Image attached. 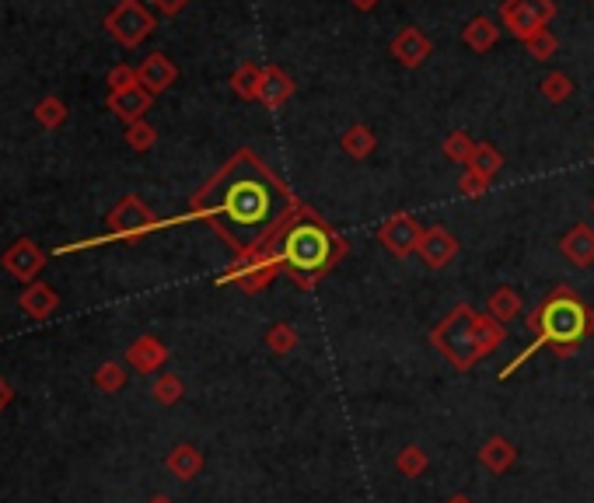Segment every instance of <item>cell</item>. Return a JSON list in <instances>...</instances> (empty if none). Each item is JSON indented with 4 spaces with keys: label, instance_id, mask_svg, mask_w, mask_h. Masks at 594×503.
I'll list each match as a JSON object with an SVG mask.
<instances>
[{
    "label": "cell",
    "instance_id": "cell-1",
    "mask_svg": "<svg viewBox=\"0 0 594 503\" xmlns=\"http://www.w3.org/2000/svg\"><path fill=\"white\" fill-rule=\"evenodd\" d=\"M297 210L301 200L291 186H284L256 151L242 147L196 189L189 214L210 224L235 255H245L273 242Z\"/></svg>",
    "mask_w": 594,
    "mask_h": 503
},
{
    "label": "cell",
    "instance_id": "cell-2",
    "mask_svg": "<svg viewBox=\"0 0 594 503\" xmlns=\"http://www.w3.org/2000/svg\"><path fill=\"white\" fill-rule=\"evenodd\" d=\"M266 249L277 252L287 280H294L301 290H311L346 259L350 242L332 231L308 203H301V210L273 235V242H266Z\"/></svg>",
    "mask_w": 594,
    "mask_h": 503
},
{
    "label": "cell",
    "instance_id": "cell-3",
    "mask_svg": "<svg viewBox=\"0 0 594 503\" xmlns=\"http://www.w3.org/2000/svg\"><path fill=\"white\" fill-rule=\"evenodd\" d=\"M528 332L535 336L532 346H525V350L514 357V364H507L504 371H500L504 381L511 378L528 357H535L542 346H549L556 357H574L584 339L594 332V311L577 297V290L556 287V290H549L546 301L528 315Z\"/></svg>",
    "mask_w": 594,
    "mask_h": 503
},
{
    "label": "cell",
    "instance_id": "cell-4",
    "mask_svg": "<svg viewBox=\"0 0 594 503\" xmlns=\"http://www.w3.org/2000/svg\"><path fill=\"white\" fill-rule=\"evenodd\" d=\"M476 322H479V311L462 301L434 325V332H430V346H434L455 371H472V367L479 364Z\"/></svg>",
    "mask_w": 594,
    "mask_h": 503
},
{
    "label": "cell",
    "instance_id": "cell-5",
    "mask_svg": "<svg viewBox=\"0 0 594 503\" xmlns=\"http://www.w3.org/2000/svg\"><path fill=\"white\" fill-rule=\"evenodd\" d=\"M280 273H284V266H280L277 252L263 245V249H256V252L235 255V262L221 273V283H235L245 294H259V290L270 287Z\"/></svg>",
    "mask_w": 594,
    "mask_h": 503
},
{
    "label": "cell",
    "instance_id": "cell-6",
    "mask_svg": "<svg viewBox=\"0 0 594 503\" xmlns=\"http://www.w3.org/2000/svg\"><path fill=\"white\" fill-rule=\"evenodd\" d=\"M105 224H109L105 242H137V238H144L161 228V217L154 214L140 196H123V200L109 210Z\"/></svg>",
    "mask_w": 594,
    "mask_h": 503
},
{
    "label": "cell",
    "instance_id": "cell-7",
    "mask_svg": "<svg viewBox=\"0 0 594 503\" xmlns=\"http://www.w3.org/2000/svg\"><path fill=\"white\" fill-rule=\"evenodd\" d=\"M105 28H109V35L119 46L133 49L154 32V14L147 11L140 0H119V4L105 14Z\"/></svg>",
    "mask_w": 594,
    "mask_h": 503
},
{
    "label": "cell",
    "instance_id": "cell-8",
    "mask_svg": "<svg viewBox=\"0 0 594 503\" xmlns=\"http://www.w3.org/2000/svg\"><path fill=\"white\" fill-rule=\"evenodd\" d=\"M553 18H556L553 0H507V4L500 7V21H504V28L521 42L532 39L535 32H542Z\"/></svg>",
    "mask_w": 594,
    "mask_h": 503
},
{
    "label": "cell",
    "instance_id": "cell-9",
    "mask_svg": "<svg viewBox=\"0 0 594 503\" xmlns=\"http://www.w3.org/2000/svg\"><path fill=\"white\" fill-rule=\"evenodd\" d=\"M423 238V224L416 221L413 214H392L385 224L378 228V242L381 249H388L395 255V259H406V255H416V245H420Z\"/></svg>",
    "mask_w": 594,
    "mask_h": 503
},
{
    "label": "cell",
    "instance_id": "cell-10",
    "mask_svg": "<svg viewBox=\"0 0 594 503\" xmlns=\"http://www.w3.org/2000/svg\"><path fill=\"white\" fill-rule=\"evenodd\" d=\"M0 266H4L7 276L21 283H32L39 276V269L46 266V252L32 242V238H18L14 245H7V252L0 255Z\"/></svg>",
    "mask_w": 594,
    "mask_h": 503
},
{
    "label": "cell",
    "instance_id": "cell-11",
    "mask_svg": "<svg viewBox=\"0 0 594 503\" xmlns=\"http://www.w3.org/2000/svg\"><path fill=\"white\" fill-rule=\"evenodd\" d=\"M416 255H420V262L427 269H444L455 262L458 255V238L451 235L448 228H441V224H434V228H423V238L420 245H416Z\"/></svg>",
    "mask_w": 594,
    "mask_h": 503
},
{
    "label": "cell",
    "instance_id": "cell-12",
    "mask_svg": "<svg viewBox=\"0 0 594 503\" xmlns=\"http://www.w3.org/2000/svg\"><path fill=\"white\" fill-rule=\"evenodd\" d=\"M388 53L395 56V60L402 63V67H423L427 63V56L434 53V42H430V35H423L420 28H402L399 35L392 39V46H388Z\"/></svg>",
    "mask_w": 594,
    "mask_h": 503
},
{
    "label": "cell",
    "instance_id": "cell-13",
    "mask_svg": "<svg viewBox=\"0 0 594 503\" xmlns=\"http://www.w3.org/2000/svg\"><path fill=\"white\" fill-rule=\"evenodd\" d=\"M126 364L137 374H158L168 364V346L158 336H137L126 346Z\"/></svg>",
    "mask_w": 594,
    "mask_h": 503
},
{
    "label": "cell",
    "instance_id": "cell-14",
    "mask_svg": "<svg viewBox=\"0 0 594 503\" xmlns=\"http://www.w3.org/2000/svg\"><path fill=\"white\" fill-rule=\"evenodd\" d=\"M151 102H154V95L144 88V84H133V88H126V91H109V112L112 116H119L126 126L130 123H140L144 119V112H151Z\"/></svg>",
    "mask_w": 594,
    "mask_h": 503
},
{
    "label": "cell",
    "instance_id": "cell-15",
    "mask_svg": "<svg viewBox=\"0 0 594 503\" xmlns=\"http://www.w3.org/2000/svg\"><path fill=\"white\" fill-rule=\"evenodd\" d=\"M175 77H179V67H175V63L168 60L165 53H151L137 67V81L144 84L151 95H161V91H168L175 84Z\"/></svg>",
    "mask_w": 594,
    "mask_h": 503
},
{
    "label": "cell",
    "instance_id": "cell-16",
    "mask_svg": "<svg viewBox=\"0 0 594 503\" xmlns=\"http://www.w3.org/2000/svg\"><path fill=\"white\" fill-rule=\"evenodd\" d=\"M18 304H21V311H25L28 318H35V322H46V318L53 315L56 308H60V294H56L49 283L32 280V283H25Z\"/></svg>",
    "mask_w": 594,
    "mask_h": 503
},
{
    "label": "cell",
    "instance_id": "cell-17",
    "mask_svg": "<svg viewBox=\"0 0 594 503\" xmlns=\"http://www.w3.org/2000/svg\"><path fill=\"white\" fill-rule=\"evenodd\" d=\"M297 91L294 77L287 74L284 67H277V63H270V67H263V88H259V102L266 105V109H280L284 102H291Z\"/></svg>",
    "mask_w": 594,
    "mask_h": 503
},
{
    "label": "cell",
    "instance_id": "cell-18",
    "mask_svg": "<svg viewBox=\"0 0 594 503\" xmlns=\"http://www.w3.org/2000/svg\"><path fill=\"white\" fill-rule=\"evenodd\" d=\"M560 252L567 255L577 269L594 266V228L591 224H574V228L560 238Z\"/></svg>",
    "mask_w": 594,
    "mask_h": 503
},
{
    "label": "cell",
    "instance_id": "cell-19",
    "mask_svg": "<svg viewBox=\"0 0 594 503\" xmlns=\"http://www.w3.org/2000/svg\"><path fill=\"white\" fill-rule=\"evenodd\" d=\"M514 462H518V448L500 434L486 437L483 448H479V465H483L486 472H493V476H504Z\"/></svg>",
    "mask_w": 594,
    "mask_h": 503
},
{
    "label": "cell",
    "instance_id": "cell-20",
    "mask_svg": "<svg viewBox=\"0 0 594 503\" xmlns=\"http://www.w3.org/2000/svg\"><path fill=\"white\" fill-rule=\"evenodd\" d=\"M165 469L172 472L175 479L189 483V479H196L203 472V451L196 448V444H175L165 458Z\"/></svg>",
    "mask_w": 594,
    "mask_h": 503
},
{
    "label": "cell",
    "instance_id": "cell-21",
    "mask_svg": "<svg viewBox=\"0 0 594 503\" xmlns=\"http://www.w3.org/2000/svg\"><path fill=\"white\" fill-rule=\"evenodd\" d=\"M462 39H465V46H469L472 53H490V49L497 46V39H500V25L493 18H486V14H479V18H472L469 25H465Z\"/></svg>",
    "mask_w": 594,
    "mask_h": 503
},
{
    "label": "cell",
    "instance_id": "cell-22",
    "mask_svg": "<svg viewBox=\"0 0 594 503\" xmlns=\"http://www.w3.org/2000/svg\"><path fill=\"white\" fill-rule=\"evenodd\" d=\"M521 311H525V301H521V294L514 287H497L490 294V301H486V315H493L497 322H514V318H521Z\"/></svg>",
    "mask_w": 594,
    "mask_h": 503
},
{
    "label": "cell",
    "instance_id": "cell-23",
    "mask_svg": "<svg viewBox=\"0 0 594 503\" xmlns=\"http://www.w3.org/2000/svg\"><path fill=\"white\" fill-rule=\"evenodd\" d=\"M339 147H343V151L350 154L353 161H364V158H371V154H374V147H378V137H374L371 126L353 123L350 130L339 137Z\"/></svg>",
    "mask_w": 594,
    "mask_h": 503
},
{
    "label": "cell",
    "instance_id": "cell-24",
    "mask_svg": "<svg viewBox=\"0 0 594 503\" xmlns=\"http://www.w3.org/2000/svg\"><path fill=\"white\" fill-rule=\"evenodd\" d=\"M259 88H263V67L256 63H242V67L231 74V91H235L242 102H259Z\"/></svg>",
    "mask_w": 594,
    "mask_h": 503
},
{
    "label": "cell",
    "instance_id": "cell-25",
    "mask_svg": "<svg viewBox=\"0 0 594 503\" xmlns=\"http://www.w3.org/2000/svg\"><path fill=\"white\" fill-rule=\"evenodd\" d=\"M507 339V329L504 322H497L493 315H479L476 322V343H479V360H486L493 350H500Z\"/></svg>",
    "mask_w": 594,
    "mask_h": 503
},
{
    "label": "cell",
    "instance_id": "cell-26",
    "mask_svg": "<svg viewBox=\"0 0 594 503\" xmlns=\"http://www.w3.org/2000/svg\"><path fill=\"white\" fill-rule=\"evenodd\" d=\"M465 168H469V172H476V175H483L486 182H493L500 175V168H504V154H500L493 144H479L476 154H472V161Z\"/></svg>",
    "mask_w": 594,
    "mask_h": 503
},
{
    "label": "cell",
    "instance_id": "cell-27",
    "mask_svg": "<svg viewBox=\"0 0 594 503\" xmlns=\"http://www.w3.org/2000/svg\"><path fill=\"white\" fill-rule=\"evenodd\" d=\"M476 147H479V140H472L465 130H451L448 137H444L441 151H444V158L455 161V165H469L472 154H476Z\"/></svg>",
    "mask_w": 594,
    "mask_h": 503
},
{
    "label": "cell",
    "instance_id": "cell-28",
    "mask_svg": "<svg viewBox=\"0 0 594 503\" xmlns=\"http://www.w3.org/2000/svg\"><path fill=\"white\" fill-rule=\"evenodd\" d=\"M395 469H399V476H406V479H420L423 472L430 469L427 451H423L420 444H406V448L395 455Z\"/></svg>",
    "mask_w": 594,
    "mask_h": 503
},
{
    "label": "cell",
    "instance_id": "cell-29",
    "mask_svg": "<svg viewBox=\"0 0 594 503\" xmlns=\"http://www.w3.org/2000/svg\"><path fill=\"white\" fill-rule=\"evenodd\" d=\"M91 385H95L98 392H105V395L123 392V385H126V367L116 364V360H105V364L98 367L95 374H91Z\"/></svg>",
    "mask_w": 594,
    "mask_h": 503
},
{
    "label": "cell",
    "instance_id": "cell-30",
    "mask_svg": "<svg viewBox=\"0 0 594 503\" xmlns=\"http://www.w3.org/2000/svg\"><path fill=\"white\" fill-rule=\"evenodd\" d=\"M151 395L161 406H175V402H182V395H186V381H182L179 374H158L151 385Z\"/></svg>",
    "mask_w": 594,
    "mask_h": 503
},
{
    "label": "cell",
    "instance_id": "cell-31",
    "mask_svg": "<svg viewBox=\"0 0 594 503\" xmlns=\"http://www.w3.org/2000/svg\"><path fill=\"white\" fill-rule=\"evenodd\" d=\"M539 91H542V98L546 102H553V105H563L570 95H574V81H570L563 70H553V74H546L539 81Z\"/></svg>",
    "mask_w": 594,
    "mask_h": 503
},
{
    "label": "cell",
    "instance_id": "cell-32",
    "mask_svg": "<svg viewBox=\"0 0 594 503\" xmlns=\"http://www.w3.org/2000/svg\"><path fill=\"white\" fill-rule=\"evenodd\" d=\"M297 343H301V336H297V329L291 322H277L270 332H266V346H270L273 353H294L297 350Z\"/></svg>",
    "mask_w": 594,
    "mask_h": 503
},
{
    "label": "cell",
    "instance_id": "cell-33",
    "mask_svg": "<svg viewBox=\"0 0 594 503\" xmlns=\"http://www.w3.org/2000/svg\"><path fill=\"white\" fill-rule=\"evenodd\" d=\"M525 49L532 60H553L556 49H560V39H556L549 28H542V32H535L532 39H525Z\"/></svg>",
    "mask_w": 594,
    "mask_h": 503
},
{
    "label": "cell",
    "instance_id": "cell-34",
    "mask_svg": "<svg viewBox=\"0 0 594 503\" xmlns=\"http://www.w3.org/2000/svg\"><path fill=\"white\" fill-rule=\"evenodd\" d=\"M35 119H39L46 130H56V126L67 123V105H63L60 98H42V102L35 105Z\"/></svg>",
    "mask_w": 594,
    "mask_h": 503
},
{
    "label": "cell",
    "instance_id": "cell-35",
    "mask_svg": "<svg viewBox=\"0 0 594 503\" xmlns=\"http://www.w3.org/2000/svg\"><path fill=\"white\" fill-rule=\"evenodd\" d=\"M154 140H158V130H154L147 119H140V123H130L126 126V144L133 147V151H151Z\"/></svg>",
    "mask_w": 594,
    "mask_h": 503
},
{
    "label": "cell",
    "instance_id": "cell-36",
    "mask_svg": "<svg viewBox=\"0 0 594 503\" xmlns=\"http://www.w3.org/2000/svg\"><path fill=\"white\" fill-rule=\"evenodd\" d=\"M105 84H109V91H126L133 88L137 81V67H130V63H116V67L109 70V77H105Z\"/></svg>",
    "mask_w": 594,
    "mask_h": 503
},
{
    "label": "cell",
    "instance_id": "cell-37",
    "mask_svg": "<svg viewBox=\"0 0 594 503\" xmlns=\"http://www.w3.org/2000/svg\"><path fill=\"white\" fill-rule=\"evenodd\" d=\"M458 193L469 196V200H479V196L490 193V182H486L483 175H476V172H469V168H465L462 179H458Z\"/></svg>",
    "mask_w": 594,
    "mask_h": 503
},
{
    "label": "cell",
    "instance_id": "cell-38",
    "mask_svg": "<svg viewBox=\"0 0 594 503\" xmlns=\"http://www.w3.org/2000/svg\"><path fill=\"white\" fill-rule=\"evenodd\" d=\"M151 4H154V11H158V14H165V18H175V14L186 11L189 0H151Z\"/></svg>",
    "mask_w": 594,
    "mask_h": 503
},
{
    "label": "cell",
    "instance_id": "cell-39",
    "mask_svg": "<svg viewBox=\"0 0 594 503\" xmlns=\"http://www.w3.org/2000/svg\"><path fill=\"white\" fill-rule=\"evenodd\" d=\"M14 402V392H11V385H7L4 378H0V413H4L7 406Z\"/></svg>",
    "mask_w": 594,
    "mask_h": 503
},
{
    "label": "cell",
    "instance_id": "cell-40",
    "mask_svg": "<svg viewBox=\"0 0 594 503\" xmlns=\"http://www.w3.org/2000/svg\"><path fill=\"white\" fill-rule=\"evenodd\" d=\"M353 7H357V11H374V7L381 4V0H350Z\"/></svg>",
    "mask_w": 594,
    "mask_h": 503
},
{
    "label": "cell",
    "instance_id": "cell-41",
    "mask_svg": "<svg viewBox=\"0 0 594 503\" xmlns=\"http://www.w3.org/2000/svg\"><path fill=\"white\" fill-rule=\"evenodd\" d=\"M444 503H476V500H472L469 493H451V497L444 500Z\"/></svg>",
    "mask_w": 594,
    "mask_h": 503
},
{
    "label": "cell",
    "instance_id": "cell-42",
    "mask_svg": "<svg viewBox=\"0 0 594 503\" xmlns=\"http://www.w3.org/2000/svg\"><path fill=\"white\" fill-rule=\"evenodd\" d=\"M147 503H175V500H172V497H165V493H154V497L147 500Z\"/></svg>",
    "mask_w": 594,
    "mask_h": 503
}]
</instances>
